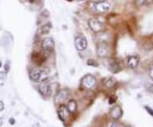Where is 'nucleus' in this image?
Instances as JSON below:
<instances>
[{"mask_svg":"<svg viewBox=\"0 0 153 127\" xmlns=\"http://www.w3.org/2000/svg\"><path fill=\"white\" fill-rule=\"evenodd\" d=\"M6 78V72L4 71L0 72V80H4Z\"/></svg>","mask_w":153,"mask_h":127,"instance_id":"obj_22","label":"nucleus"},{"mask_svg":"<svg viewBox=\"0 0 153 127\" xmlns=\"http://www.w3.org/2000/svg\"><path fill=\"white\" fill-rule=\"evenodd\" d=\"M149 77L153 81V66L150 67V69H149Z\"/></svg>","mask_w":153,"mask_h":127,"instance_id":"obj_23","label":"nucleus"},{"mask_svg":"<svg viewBox=\"0 0 153 127\" xmlns=\"http://www.w3.org/2000/svg\"><path fill=\"white\" fill-rule=\"evenodd\" d=\"M146 1V0H135V4H136V5L138 7H140V6H142L145 4Z\"/></svg>","mask_w":153,"mask_h":127,"instance_id":"obj_21","label":"nucleus"},{"mask_svg":"<svg viewBox=\"0 0 153 127\" xmlns=\"http://www.w3.org/2000/svg\"><path fill=\"white\" fill-rule=\"evenodd\" d=\"M74 44L76 47V50L82 52L87 49L88 47V41L87 39L82 35V34H78L75 37L74 39Z\"/></svg>","mask_w":153,"mask_h":127,"instance_id":"obj_4","label":"nucleus"},{"mask_svg":"<svg viewBox=\"0 0 153 127\" xmlns=\"http://www.w3.org/2000/svg\"><path fill=\"white\" fill-rule=\"evenodd\" d=\"M122 114H123V110H122V108L120 106L116 105L114 106L111 111H110V116L111 117L113 120H118L119 118L122 117Z\"/></svg>","mask_w":153,"mask_h":127,"instance_id":"obj_11","label":"nucleus"},{"mask_svg":"<svg viewBox=\"0 0 153 127\" xmlns=\"http://www.w3.org/2000/svg\"><path fill=\"white\" fill-rule=\"evenodd\" d=\"M111 53L109 44L106 42H100L96 45V54L100 58L108 57Z\"/></svg>","mask_w":153,"mask_h":127,"instance_id":"obj_3","label":"nucleus"},{"mask_svg":"<svg viewBox=\"0 0 153 127\" xmlns=\"http://www.w3.org/2000/svg\"><path fill=\"white\" fill-rule=\"evenodd\" d=\"M10 125H14L15 124V120L14 119H10Z\"/></svg>","mask_w":153,"mask_h":127,"instance_id":"obj_26","label":"nucleus"},{"mask_svg":"<svg viewBox=\"0 0 153 127\" xmlns=\"http://www.w3.org/2000/svg\"><path fill=\"white\" fill-rule=\"evenodd\" d=\"M0 66H1V61H0Z\"/></svg>","mask_w":153,"mask_h":127,"instance_id":"obj_30","label":"nucleus"},{"mask_svg":"<svg viewBox=\"0 0 153 127\" xmlns=\"http://www.w3.org/2000/svg\"><path fill=\"white\" fill-rule=\"evenodd\" d=\"M29 77L31 78V80H33L34 82H38L42 77V71L38 68H31L29 70Z\"/></svg>","mask_w":153,"mask_h":127,"instance_id":"obj_10","label":"nucleus"},{"mask_svg":"<svg viewBox=\"0 0 153 127\" xmlns=\"http://www.w3.org/2000/svg\"><path fill=\"white\" fill-rule=\"evenodd\" d=\"M152 2H153V0H152Z\"/></svg>","mask_w":153,"mask_h":127,"instance_id":"obj_31","label":"nucleus"},{"mask_svg":"<svg viewBox=\"0 0 153 127\" xmlns=\"http://www.w3.org/2000/svg\"><path fill=\"white\" fill-rule=\"evenodd\" d=\"M110 127H118V125H117V123H114V122H113V123L111 125V126Z\"/></svg>","mask_w":153,"mask_h":127,"instance_id":"obj_25","label":"nucleus"},{"mask_svg":"<svg viewBox=\"0 0 153 127\" xmlns=\"http://www.w3.org/2000/svg\"><path fill=\"white\" fill-rule=\"evenodd\" d=\"M87 64L88 66H98L99 64L94 61V60H88Z\"/></svg>","mask_w":153,"mask_h":127,"instance_id":"obj_18","label":"nucleus"},{"mask_svg":"<svg viewBox=\"0 0 153 127\" xmlns=\"http://www.w3.org/2000/svg\"><path fill=\"white\" fill-rule=\"evenodd\" d=\"M76 102L75 100H70L68 102H67V105H66V108H67V110L69 111V113L70 114H73V113H75L76 110Z\"/></svg>","mask_w":153,"mask_h":127,"instance_id":"obj_16","label":"nucleus"},{"mask_svg":"<svg viewBox=\"0 0 153 127\" xmlns=\"http://www.w3.org/2000/svg\"><path fill=\"white\" fill-rule=\"evenodd\" d=\"M52 29V25L50 22H47L46 24H44V26L41 28V33L42 34H48Z\"/></svg>","mask_w":153,"mask_h":127,"instance_id":"obj_17","label":"nucleus"},{"mask_svg":"<svg viewBox=\"0 0 153 127\" xmlns=\"http://www.w3.org/2000/svg\"><path fill=\"white\" fill-rule=\"evenodd\" d=\"M139 62H140V59H139V56L136 55H129L127 58V61H126L127 66H128L129 68H131V69L136 68L138 65H139Z\"/></svg>","mask_w":153,"mask_h":127,"instance_id":"obj_9","label":"nucleus"},{"mask_svg":"<svg viewBox=\"0 0 153 127\" xmlns=\"http://www.w3.org/2000/svg\"><path fill=\"white\" fill-rule=\"evenodd\" d=\"M10 69V61H8L5 63V65H4V72H5L6 73L9 72Z\"/></svg>","mask_w":153,"mask_h":127,"instance_id":"obj_20","label":"nucleus"},{"mask_svg":"<svg viewBox=\"0 0 153 127\" xmlns=\"http://www.w3.org/2000/svg\"><path fill=\"white\" fill-rule=\"evenodd\" d=\"M122 68H121L120 64L117 61H111L109 63V70L111 72H113V73L118 72Z\"/></svg>","mask_w":153,"mask_h":127,"instance_id":"obj_14","label":"nucleus"},{"mask_svg":"<svg viewBox=\"0 0 153 127\" xmlns=\"http://www.w3.org/2000/svg\"><path fill=\"white\" fill-rule=\"evenodd\" d=\"M96 78L95 77H94L93 75L91 74H87L85 76H83L82 78L81 79V84L83 88L88 89H92L96 85Z\"/></svg>","mask_w":153,"mask_h":127,"instance_id":"obj_5","label":"nucleus"},{"mask_svg":"<svg viewBox=\"0 0 153 127\" xmlns=\"http://www.w3.org/2000/svg\"><path fill=\"white\" fill-rule=\"evenodd\" d=\"M68 96H69V90L67 89H61L56 92L54 97V101L56 104H60L66 101Z\"/></svg>","mask_w":153,"mask_h":127,"instance_id":"obj_6","label":"nucleus"},{"mask_svg":"<svg viewBox=\"0 0 153 127\" xmlns=\"http://www.w3.org/2000/svg\"><path fill=\"white\" fill-rule=\"evenodd\" d=\"M146 89L149 92H153V84H146Z\"/></svg>","mask_w":153,"mask_h":127,"instance_id":"obj_19","label":"nucleus"},{"mask_svg":"<svg viewBox=\"0 0 153 127\" xmlns=\"http://www.w3.org/2000/svg\"><path fill=\"white\" fill-rule=\"evenodd\" d=\"M70 114L69 111L67 110L66 108V106L65 105H60L58 108V115H59V118L62 121H65L66 119L68 118Z\"/></svg>","mask_w":153,"mask_h":127,"instance_id":"obj_12","label":"nucleus"},{"mask_svg":"<svg viewBox=\"0 0 153 127\" xmlns=\"http://www.w3.org/2000/svg\"><path fill=\"white\" fill-rule=\"evenodd\" d=\"M3 123H4V120H3V118L0 117V126H3Z\"/></svg>","mask_w":153,"mask_h":127,"instance_id":"obj_27","label":"nucleus"},{"mask_svg":"<svg viewBox=\"0 0 153 127\" xmlns=\"http://www.w3.org/2000/svg\"><path fill=\"white\" fill-rule=\"evenodd\" d=\"M111 4L109 2L105 1V2H95L91 4L92 10L96 14H104L106 13L111 10Z\"/></svg>","mask_w":153,"mask_h":127,"instance_id":"obj_1","label":"nucleus"},{"mask_svg":"<svg viewBox=\"0 0 153 127\" xmlns=\"http://www.w3.org/2000/svg\"><path fill=\"white\" fill-rule=\"evenodd\" d=\"M38 90L43 96H49L50 94V82L49 78L44 79L40 82L38 86Z\"/></svg>","mask_w":153,"mask_h":127,"instance_id":"obj_8","label":"nucleus"},{"mask_svg":"<svg viewBox=\"0 0 153 127\" xmlns=\"http://www.w3.org/2000/svg\"><path fill=\"white\" fill-rule=\"evenodd\" d=\"M96 2H105V1H106V0H95Z\"/></svg>","mask_w":153,"mask_h":127,"instance_id":"obj_28","label":"nucleus"},{"mask_svg":"<svg viewBox=\"0 0 153 127\" xmlns=\"http://www.w3.org/2000/svg\"><path fill=\"white\" fill-rule=\"evenodd\" d=\"M103 84H104L105 86L107 87V88H112V87H114L115 85H116L117 80L112 77L105 78L103 80Z\"/></svg>","mask_w":153,"mask_h":127,"instance_id":"obj_15","label":"nucleus"},{"mask_svg":"<svg viewBox=\"0 0 153 127\" xmlns=\"http://www.w3.org/2000/svg\"><path fill=\"white\" fill-rule=\"evenodd\" d=\"M32 60L34 63L38 65H41L45 61V56L40 53H33L32 54Z\"/></svg>","mask_w":153,"mask_h":127,"instance_id":"obj_13","label":"nucleus"},{"mask_svg":"<svg viewBox=\"0 0 153 127\" xmlns=\"http://www.w3.org/2000/svg\"><path fill=\"white\" fill-rule=\"evenodd\" d=\"M77 2H82V1H86V0H76Z\"/></svg>","mask_w":153,"mask_h":127,"instance_id":"obj_29","label":"nucleus"},{"mask_svg":"<svg viewBox=\"0 0 153 127\" xmlns=\"http://www.w3.org/2000/svg\"><path fill=\"white\" fill-rule=\"evenodd\" d=\"M55 48V41L52 38H45L42 41V49L45 53H51Z\"/></svg>","mask_w":153,"mask_h":127,"instance_id":"obj_7","label":"nucleus"},{"mask_svg":"<svg viewBox=\"0 0 153 127\" xmlns=\"http://www.w3.org/2000/svg\"><path fill=\"white\" fill-rule=\"evenodd\" d=\"M88 28L91 29V31L95 33H102L105 30L104 23L95 17L90 18L88 21Z\"/></svg>","mask_w":153,"mask_h":127,"instance_id":"obj_2","label":"nucleus"},{"mask_svg":"<svg viewBox=\"0 0 153 127\" xmlns=\"http://www.w3.org/2000/svg\"><path fill=\"white\" fill-rule=\"evenodd\" d=\"M4 109V104L3 102V101H0V112Z\"/></svg>","mask_w":153,"mask_h":127,"instance_id":"obj_24","label":"nucleus"}]
</instances>
